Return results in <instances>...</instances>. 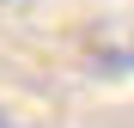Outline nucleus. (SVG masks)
<instances>
[]
</instances>
